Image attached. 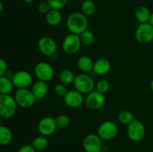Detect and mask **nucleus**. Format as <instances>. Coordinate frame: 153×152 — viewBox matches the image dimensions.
<instances>
[{"instance_id":"obj_27","label":"nucleus","mask_w":153,"mask_h":152,"mask_svg":"<svg viewBox=\"0 0 153 152\" xmlns=\"http://www.w3.org/2000/svg\"><path fill=\"white\" fill-rule=\"evenodd\" d=\"M96 4L94 1H83L81 5V12L88 17L95 13Z\"/></svg>"},{"instance_id":"obj_3","label":"nucleus","mask_w":153,"mask_h":152,"mask_svg":"<svg viewBox=\"0 0 153 152\" xmlns=\"http://www.w3.org/2000/svg\"><path fill=\"white\" fill-rule=\"evenodd\" d=\"M73 84L75 89L82 94L90 93L94 91V89L95 88V82L94 79L85 73L79 74L76 76Z\"/></svg>"},{"instance_id":"obj_2","label":"nucleus","mask_w":153,"mask_h":152,"mask_svg":"<svg viewBox=\"0 0 153 152\" xmlns=\"http://www.w3.org/2000/svg\"><path fill=\"white\" fill-rule=\"evenodd\" d=\"M17 104L14 97L10 94H0V116L4 119H10L15 115Z\"/></svg>"},{"instance_id":"obj_30","label":"nucleus","mask_w":153,"mask_h":152,"mask_svg":"<svg viewBox=\"0 0 153 152\" xmlns=\"http://www.w3.org/2000/svg\"><path fill=\"white\" fill-rule=\"evenodd\" d=\"M67 0H47L49 6L52 9L55 10H61L67 4Z\"/></svg>"},{"instance_id":"obj_19","label":"nucleus","mask_w":153,"mask_h":152,"mask_svg":"<svg viewBox=\"0 0 153 152\" xmlns=\"http://www.w3.org/2000/svg\"><path fill=\"white\" fill-rule=\"evenodd\" d=\"M45 19L47 24L51 26H58L62 21V14L59 10L51 9L46 15Z\"/></svg>"},{"instance_id":"obj_22","label":"nucleus","mask_w":153,"mask_h":152,"mask_svg":"<svg viewBox=\"0 0 153 152\" xmlns=\"http://www.w3.org/2000/svg\"><path fill=\"white\" fill-rule=\"evenodd\" d=\"M76 75L74 73L69 69H64L60 72L59 79L62 83L65 85H69L73 83Z\"/></svg>"},{"instance_id":"obj_20","label":"nucleus","mask_w":153,"mask_h":152,"mask_svg":"<svg viewBox=\"0 0 153 152\" xmlns=\"http://www.w3.org/2000/svg\"><path fill=\"white\" fill-rule=\"evenodd\" d=\"M151 12L146 6H140L134 12V17L140 24L149 22L151 16Z\"/></svg>"},{"instance_id":"obj_29","label":"nucleus","mask_w":153,"mask_h":152,"mask_svg":"<svg viewBox=\"0 0 153 152\" xmlns=\"http://www.w3.org/2000/svg\"><path fill=\"white\" fill-rule=\"evenodd\" d=\"M96 90L102 94L107 93L110 89V83L105 79H101L98 80L95 84Z\"/></svg>"},{"instance_id":"obj_9","label":"nucleus","mask_w":153,"mask_h":152,"mask_svg":"<svg viewBox=\"0 0 153 152\" xmlns=\"http://www.w3.org/2000/svg\"><path fill=\"white\" fill-rule=\"evenodd\" d=\"M37 47L40 53L45 56L51 57L56 54L58 44L53 38L47 36L42 37L37 42Z\"/></svg>"},{"instance_id":"obj_21","label":"nucleus","mask_w":153,"mask_h":152,"mask_svg":"<svg viewBox=\"0 0 153 152\" xmlns=\"http://www.w3.org/2000/svg\"><path fill=\"white\" fill-rule=\"evenodd\" d=\"M13 139L11 130L4 125H0V145L10 144Z\"/></svg>"},{"instance_id":"obj_24","label":"nucleus","mask_w":153,"mask_h":152,"mask_svg":"<svg viewBox=\"0 0 153 152\" xmlns=\"http://www.w3.org/2000/svg\"><path fill=\"white\" fill-rule=\"evenodd\" d=\"M31 145L36 151L45 150L49 145V140L44 136H39L35 137L31 142Z\"/></svg>"},{"instance_id":"obj_23","label":"nucleus","mask_w":153,"mask_h":152,"mask_svg":"<svg viewBox=\"0 0 153 152\" xmlns=\"http://www.w3.org/2000/svg\"><path fill=\"white\" fill-rule=\"evenodd\" d=\"M13 87L11 79L5 75L0 77V94H10Z\"/></svg>"},{"instance_id":"obj_5","label":"nucleus","mask_w":153,"mask_h":152,"mask_svg":"<svg viewBox=\"0 0 153 152\" xmlns=\"http://www.w3.org/2000/svg\"><path fill=\"white\" fill-rule=\"evenodd\" d=\"M146 128L144 125L138 119H134L127 127V135L133 142H140L144 138Z\"/></svg>"},{"instance_id":"obj_17","label":"nucleus","mask_w":153,"mask_h":152,"mask_svg":"<svg viewBox=\"0 0 153 152\" xmlns=\"http://www.w3.org/2000/svg\"><path fill=\"white\" fill-rule=\"evenodd\" d=\"M36 99H42L46 96L49 91V86L46 82L38 80L33 84L31 89Z\"/></svg>"},{"instance_id":"obj_34","label":"nucleus","mask_w":153,"mask_h":152,"mask_svg":"<svg viewBox=\"0 0 153 152\" xmlns=\"http://www.w3.org/2000/svg\"><path fill=\"white\" fill-rule=\"evenodd\" d=\"M17 152H36V150L31 145H24L19 148Z\"/></svg>"},{"instance_id":"obj_25","label":"nucleus","mask_w":153,"mask_h":152,"mask_svg":"<svg viewBox=\"0 0 153 152\" xmlns=\"http://www.w3.org/2000/svg\"><path fill=\"white\" fill-rule=\"evenodd\" d=\"M118 122L123 125L128 126L130 123L135 119L134 114L129 110H122L119 113L117 116Z\"/></svg>"},{"instance_id":"obj_31","label":"nucleus","mask_w":153,"mask_h":152,"mask_svg":"<svg viewBox=\"0 0 153 152\" xmlns=\"http://www.w3.org/2000/svg\"><path fill=\"white\" fill-rule=\"evenodd\" d=\"M54 91H55V94H56L58 96L61 97H64V95L67 94V92H68L66 85L62 83H57L55 86V87H54Z\"/></svg>"},{"instance_id":"obj_33","label":"nucleus","mask_w":153,"mask_h":152,"mask_svg":"<svg viewBox=\"0 0 153 152\" xmlns=\"http://www.w3.org/2000/svg\"><path fill=\"white\" fill-rule=\"evenodd\" d=\"M7 64L6 61L2 58H0V77L5 75L7 71Z\"/></svg>"},{"instance_id":"obj_18","label":"nucleus","mask_w":153,"mask_h":152,"mask_svg":"<svg viewBox=\"0 0 153 152\" xmlns=\"http://www.w3.org/2000/svg\"><path fill=\"white\" fill-rule=\"evenodd\" d=\"M94 64V62L91 59V58L86 56V55L81 56L77 61V66L80 71L82 73H85V74L93 72Z\"/></svg>"},{"instance_id":"obj_1","label":"nucleus","mask_w":153,"mask_h":152,"mask_svg":"<svg viewBox=\"0 0 153 152\" xmlns=\"http://www.w3.org/2000/svg\"><path fill=\"white\" fill-rule=\"evenodd\" d=\"M88 17L82 12H73L67 19V28L71 34L79 35L88 29Z\"/></svg>"},{"instance_id":"obj_35","label":"nucleus","mask_w":153,"mask_h":152,"mask_svg":"<svg viewBox=\"0 0 153 152\" xmlns=\"http://www.w3.org/2000/svg\"><path fill=\"white\" fill-rule=\"evenodd\" d=\"M14 74H15V72H13L10 71V70H7V72L5 73V76H6V77H8V78L11 79V80H12V78H13Z\"/></svg>"},{"instance_id":"obj_37","label":"nucleus","mask_w":153,"mask_h":152,"mask_svg":"<svg viewBox=\"0 0 153 152\" xmlns=\"http://www.w3.org/2000/svg\"><path fill=\"white\" fill-rule=\"evenodd\" d=\"M3 7H4V4H3L2 1H1V0H0V13H1V12L2 11Z\"/></svg>"},{"instance_id":"obj_11","label":"nucleus","mask_w":153,"mask_h":152,"mask_svg":"<svg viewBox=\"0 0 153 152\" xmlns=\"http://www.w3.org/2000/svg\"><path fill=\"white\" fill-rule=\"evenodd\" d=\"M87 107L92 110H100L105 103V94L101 93L97 90H94L87 95L85 99Z\"/></svg>"},{"instance_id":"obj_16","label":"nucleus","mask_w":153,"mask_h":152,"mask_svg":"<svg viewBox=\"0 0 153 152\" xmlns=\"http://www.w3.org/2000/svg\"><path fill=\"white\" fill-rule=\"evenodd\" d=\"M110 69L111 63L106 58H99L94 62L93 72L97 75H105L109 72Z\"/></svg>"},{"instance_id":"obj_36","label":"nucleus","mask_w":153,"mask_h":152,"mask_svg":"<svg viewBox=\"0 0 153 152\" xmlns=\"http://www.w3.org/2000/svg\"><path fill=\"white\" fill-rule=\"evenodd\" d=\"M149 23L151 24V25H152L153 26V12L152 13H151V16H150V19H149Z\"/></svg>"},{"instance_id":"obj_4","label":"nucleus","mask_w":153,"mask_h":152,"mask_svg":"<svg viewBox=\"0 0 153 152\" xmlns=\"http://www.w3.org/2000/svg\"><path fill=\"white\" fill-rule=\"evenodd\" d=\"M14 99L16 104L22 108H29L34 104L36 98L34 97L32 91L28 88L17 89L14 94Z\"/></svg>"},{"instance_id":"obj_28","label":"nucleus","mask_w":153,"mask_h":152,"mask_svg":"<svg viewBox=\"0 0 153 152\" xmlns=\"http://www.w3.org/2000/svg\"><path fill=\"white\" fill-rule=\"evenodd\" d=\"M57 127L59 128H65L70 124V119L67 115L60 114L55 118Z\"/></svg>"},{"instance_id":"obj_6","label":"nucleus","mask_w":153,"mask_h":152,"mask_svg":"<svg viewBox=\"0 0 153 152\" xmlns=\"http://www.w3.org/2000/svg\"><path fill=\"white\" fill-rule=\"evenodd\" d=\"M118 134V128L112 121H105L99 126L97 135L102 140H111L117 137Z\"/></svg>"},{"instance_id":"obj_8","label":"nucleus","mask_w":153,"mask_h":152,"mask_svg":"<svg viewBox=\"0 0 153 152\" xmlns=\"http://www.w3.org/2000/svg\"><path fill=\"white\" fill-rule=\"evenodd\" d=\"M82 43L79 36L71 33L66 36L62 42L63 51L69 55H73L77 53L80 49Z\"/></svg>"},{"instance_id":"obj_14","label":"nucleus","mask_w":153,"mask_h":152,"mask_svg":"<svg viewBox=\"0 0 153 152\" xmlns=\"http://www.w3.org/2000/svg\"><path fill=\"white\" fill-rule=\"evenodd\" d=\"M33 81V77L29 72L26 70H20L15 72L12 82L13 86L17 89H24L28 88Z\"/></svg>"},{"instance_id":"obj_26","label":"nucleus","mask_w":153,"mask_h":152,"mask_svg":"<svg viewBox=\"0 0 153 152\" xmlns=\"http://www.w3.org/2000/svg\"><path fill=\"white\" fill-rule=\"evenodd\" d=\"M79 36V38H80L82 45L85 46H91L94 43V40H95V36H94V33L88 29L83 31Z\"/></svg>"},{"instance_id":"obj_40","label":"nucleus","mask_w":153,"mask_h":152,"mask_svg":"<svg viewBox=\"0 0 153 152\" xmlns=\"http://www.w3.org/2000/svg\"><path fill=\"white\" fill-rule=\"evenodd\" d=\"M83 1H88V0H83ZM89 1H94V0H89Z\"/></svg>"},{"instance_id":"obj_38","label":"nucleus","mask_w":153,"mask_h":152,"mask_svg":"<svg viewBox=\"0 0 153 152\" xmlns=\"http://www.w3.org/2000/svg\"><path fill=\"white\" fill-rule=\"evenodd\" d=\"M25 3H31L34 1V0H23Z\"/></svg>"},{"instance_id":"obj_15","label":"nucleus","mask_w":153,"mask_h":152,"mask_svg":"<svg viewBox=\"0 0 153 152\" xmlns=\"http://www.w3.org/2000/svg\"><path fill=\"white\" fill-rule=\"evenodd\" d=\"M63 98H64V103L68 107H73V108L80 107L85 101L83 94L79 92L76 89L68 91Z\"/></svg>"},{"instance_id":"obj_7","label":"nucleus","mask_w":153,"mask_h":152,"mask_svg":"<svg viewBox=\"0 0 153 152\" xmlns=\"http://www.w3.org/2000/svg\"><path fill=\"white\" fill-rule=\"evenodd\" d=\"M134 37L139 43H150L153 41V26L149 22L140 24L136 29Z\"/></svg>"},{"instance_id":"obj_32","label":"nucleus","mask_w":153,"mask_h":152,"mask_svg":"<svg viewBox=\"0 0 153 152\" xmlns=\"http://www.w3.org/2000/svg\"><path fill=\"white\" fill-rule=\"evenodd\" d=\"M51 7L49 6V3L47 1H43V2H40V4L37 5V11L39 12L41 14H45L46 15L49 10H51Z\"/></svg>"},{"instance_id":"obj_12","label":"nucleus","mask_w":153,"mask_h":152,"mask_svg":"<svg viewBox=\"0 0 153 152\" xmlns=\"http://www.w3.org/2000/svg\"><path fill=\"white\" fill-rule=\"evenodd\" d=\"M83 148L85 152H102V142L97 134H90L84 139Z\"/></svg>"},{"instance_id":"obj_39","label":"nucleus","mask_w":153,"mask_h":152,"mask_svg":"<svg viewBox=\"0 0 153 152\" xmlns=\"http://www.w3.org/2000/svg\"><path fill=\"white\" fill-rule=\"evenodd\" d=\"M150 88H151V89L153 91V79L151 80V82H150Z\"/></svg>"},{"instance_id":"obj_13","label":"nucleus","mask_w":153,"mask_h":152,"mask_svg":"<svg viewBox=\"0 0 153 152\" xmlns=\"http://www.w3.org/2000/svg\"><path fill=\"white\" fill-rule=\"evenodd\" d=\"M58 128L55 119L50 116L43 117L39 121L37 125V130L40 135L49 137L52 135Z\"/></svg>"},{"instance_id":"obj_10","label":"nucleus","mask_w":153,"mask_h":152,"mask_svg":"<svg viewBox=\"0 0 153 152\" xmlns=\"http://www.w3.org/2000/svg\"><path fill=\"white\" fill-rule=\"evenodd\" d=\"M54 73L52 66L45 61L37 63L34 67V75L40 80L45 82L49 81L53 77Z\"/></svg>"}]
</instances>
